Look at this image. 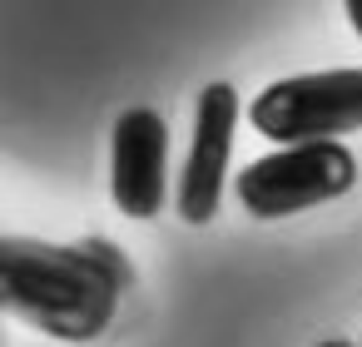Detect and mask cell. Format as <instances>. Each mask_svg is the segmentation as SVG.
<instances>
[{
  "label": "cell",
  "mask_w": 362,
  "mask_h": 347,
  "mask_svg": "<svg viewBox=\"0 0 362 347\" xmlns=\"http://www.w3.org/2000/svg\"><path fill=\"white\" fill-rule=\"evenodd\" d=\"M124 263L105 243L60 248L35 238H0V302L21 322L60 342H95L119 307Z\"/></svg>",
  "instance_id": "6da1fadb"
},
{
  "label": "cell",
  "mask_w": 362,
  "mask_h": 347,
  "mask_svg": "<svg viewBox=\"0 0 362 347\" xmlns=\"http://www.w3.org/2000/svg\"><path fill=\"white\" fill-rule=\"evenodd\" d=\"M357 179V159L347 144H293L238 169V204L253 218H293L347 194Z\"/></svg>",
  "instance_id": "3957f363"
},
{
  "label": "cell",
  "mask_w": 362,
  "mask_h": 347,
  "mask_svg": "<svg viewBox=\"0 0 362 347\" xmlns=\"http://www.w3.org/2000/svg\"><path fill=\"white\" fill-rule=\"evenodd\" d=\"M248 124L278 149L293 144H337L362 129V70H322L273 80L253 105Z\"/></svg>",
  "instance_id": "7a4b0ae2"
},
{
  "label": "cell",
  "mask_w": 362,
  "mask_h": 347,
  "mask_svg": "<svg viewBox=\"0 0 362 347\" xmlns=\"http://www.w3.org/2000/svg\"><path fill=\"white\" fill-rule=\"evenodd\" d=\"M169 194V129L159 110H124L110 139V199L129 218H154Z\"/></svg>",
  "instance_id": "5b68a950"
},
{
  "label": "cell",
  "mask_w": 362,
  "mask_h": 347,
  "mask_svg": "<svg viewBox=\"0 0 362 347\" xmlns=\"http://www.w3.org/2000/svg\"><path fill=\"white\" fill-rule=\"evenodd\" d=\"M233 129H238V95H233V85L214 80L209 90H199L194 139H189V159L179 169V218L184 223H209L218 213V199L228 184V159H233Z\"/></svg>",
  "instance_id": "277c9868"
},
{
  "label": "cell",
  "mask_w": 362,
  "mask_h": 347,
  "mask_svg": "<svg viewBox=\"0 0 362 347\" xmlns=\"http://www.w3.org/2000/svg\"><path fill=\"white\" fill-rule=\"evenodd\" d=\"M342 11H347V20H352V30L362 35V0H347V6H342Z\"/></svg>",
  "instance_id": "8992f818"
},
{
  "label": "cell",
  "mask_w": 362,
  "mask_h": 347,
  "mask_svg": "<svg viewBox=\"0 0 362 347\" xmlns=\"http://www.w3.org/2000/svg\"><path fill=\"white\" fill-rule=\"evenodd\" d=\"M317 347H352V342H342V337H332V342H317Z\"/></svg>",
  "instance_id": "52a82bcc"
}]
</instances>
